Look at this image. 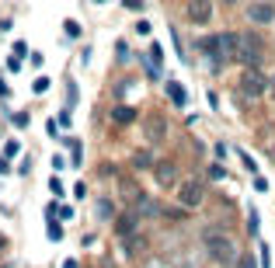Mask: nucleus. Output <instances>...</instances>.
I'll return each instance as SVG.
<instances>
[{"label":"nucleus","instance_id":"nucleus-23","mask_svg":"<svg viewBox=\"0 0 275 268\" xmlns=\"http://www.w3.org/2000/svg\"><path fill=\"white\" fill-rule=\"evenodd\" d=\"M219 4H223V7H230V4H237V0H219Z\"/></svg>","mask_w":275,"mask_h":268},{"label":"nucleus","instance_id":"nucleus-24","mask_svg":"<svg viewBox=\"0 0 275 268\" xmlns=\"http://www.w3.org/2000/svg\"><path fill=\"white\" fill-rule=\"evenodd\" d=\"M63 268H77V261H66V265H63Z\"/></svg>","mask_w":275,"mask_h":268},{"label":"nucleus","instance_id":"nucleus-2","mask_svg":"<svg viewBox=\"0 0 275 268\" xmlns=\"http://www.w3.org/2000/svg\"><path fill=\"white\" fill-rule=\"evenodd\" d=\"M206 251H209V258H213V261H219L223 268L237 265V248H234V240H230L227 233L206 230Z\"/></svg>","mask_w":275,"mask_h":268},{"label":"nucleus","instance_id":"nucleus-1","mask_svg":"<svg viewBox=\"0 0 275 268\" xmlns=\"http://www.w3.org/2000/svg\"><path fill=\"white\" fill-rule=\"evenodd\" d=\"M237 45H240V35L237 32H219L213 38H202L198 42V53H206L216 66H223V63H234L237 59Z\"/></svg>","mask_w":275,"mask_h":268},{"label":"nucleus","instance_id":"nucleus-20","mask_svg":"<svg viewBox=\"0 0 275 268\" xmlns=\"http://www.w3.org/2000/svg\"><path fill=\"white\" fill-rule=\"evenodd\" d=\"M240 157H244V167H247V171H255V174H258V164H255V160H251L247 153H240Z\"/></svg>","mask_w":275,"mask_h":268},{"label":"nucleus","instance_id":"nucleus-13","mask_svg":"<svg viewBox=\"0 0 275 268\" xmlns=\"http://www.w3.org/2000/svg\"><path fill=\"white\" fill-rule=\"evenodd\" d=\"M136 209H146V216H157L160 212V206L154 202V199H146V195H139L136 199Z\"/></svg>","mask_w":275,"mask_h":268},{"label":"nucleus","instance_id":"nucleus-19","mask_svg":"<svg viewBox=\"0 0 275 268\" xmlns=\"http://www.w3.org/2000/svg\"><path fill=\"white\" fill-rule=\"evenodd\" d=\"M209 178H213V181H219V178H227V171H223V167H219V164H216V167L209 171Z\"/></svg>","mask_w":275,"mask_h":268},{"label":"nucleus","instance_id":"nucleus-16","mask_svg":"<svg viewBox=\"0 0 275 268\" xmlns=\"http://www.w3.org/2000/svg\"><path fill=\"white\" fill-rule=\"evenodd\" d=\"M66 35H70V38L80 35V25H77V21H66Z\"/></svg>","mask_w":275,"mask_h":268},{"label":"nucleus","instance_id":"nucleus-27","mask_svg":"<svg viewBox=\"0 0 275 268\" xmlns=\"http://www.w3.org/2000/svg\"><path fill=\"white\" fill-rule=\"evenodd\" d=\"M98 4H105V0H98Z\"/></svg>","mask_w":275,"mask_h":268},{"label":"nucleus","instance_id":"nucleus-7","mask_svg":"<svg viewBox=\"0 0 275 268\" xmlns=\"http://www.w3.org/2000/svg\"><path fill=\"white\" fill-rule=\"evenodd\" d=\"M154 174H157V185H164V188H167V185H181V181H178V164L174 160H157V164H154Z\"/></svg>","mask_w":275,"mask_h":268},{"label":"nucleus","instance_id":"nucleus-8","mask_svg":"<svg viewBox=\"0 0 275 268\" xmlns=\"http://www.w3.org/2000/svg\"><path fill=\"white\" fill-rule=\"evenodd\" d=\"M247 18L255 21V25H272L275 21V7L268 4V0H258V4L247 7Z\"/></svg>","mask_w":275,"mask_h":268},{"label":"nucleus","instance_id":"nucleus-15","mask_svg":"<svg viewBox=\"0 0 275 268\" xmlns=\"http://www.w3.org/2000/svg\"><path fill=\"white\" fill-rule=\"evenodd\" d=\"M49 188H53V195H56V199H63V181H59V178H53V181H49Z\"/></svg>","mask_w":275,"mask_h":268},{"label":"nucleus","instance_id":"nucleus-3","mask_svg":"<svg viewBox=\"0 0 275 268\" xmlns=\"http://www.w3.org/2000/svg\"><path fill=\"white\" fill-rule=\"evenodd\" d=\"M237 87H240V94H244V98L258 101V98L268 91V80H265V74H261L258 66H247V70L240 74V80H237Z\"/></svg>","mask_w":275,"mask_h":268},{"label":"nucleus","instance_id":"nucleus-10","mask_svg":"<svg viewBox=\"0 0 275 268\" xmlns=\"http://www.w3.org/2000/svg\"><path fill=\"white\" fill-rule=\"evenodd\" d=\"M112 122H118V126H133V122H136V112H133L129 105H115V108H112Z\"/></svg>","mask_w":275,"mask_h":268},{"label":"nucleus","instance_id":"nucleus-12","mask_svg":"<svg viewBox=\"0 0 275 268\" xmlns=\"http://www.w3.org/2000/svg\"><path fill=\"white\" fill-rule=\"evenodd\" d=\"M133 167H136V171H146V167H154L150 153H146V150H136V153H133Z\"/></svg>","mask_w":275,"mask_h":268},{"label":"nucleus","instance_id":"nucleus-18","mask_svg":"<svg viewBox=\"0 0 275 268\" xmlns=\"http://www.w3.org/2000/svg\"><path fill=\"white\" fill-rule=\"evenodd\" d=\"M35 91H39V94L42 91H49V77H39V80H35Z\"/></svg>","mask_w":275,"mask_h":268},{"label":"nucleus","instance_id":"nucleus-9","mask_svg":"<svg viewBox=\"0 0 275 268\" xmlns=\"http://www.w3.org/2000/svg\"><path fill=\"white\" fill-rule=\"evenodd\" d=\"M139 230V212H126V216H118L115 220V233L118 237H133Z\"/></svg>","mask_w":275,"mask_h":268},{"label":"nucleus","instance_id":"nucleus-22","mask_svg":"<svg viewBox=\"0 0 275 268\" xmlns=\"http://www.w3.org/2000/svg\"><path fill=\"white\" fill-rule=\"evenodd\" d=\"M126 7L129 11H143V0H126Z\"/></svg>","mask_w":275,"mask_h":268},{"label":"nucleus","instance_id":"nucleus-21","mask_svg":"<svg viewBox=\"0 0 275 268\" xmlns=\"http://www.w3.org/2000/svg\"><path fill=\"white\" fill-rule=\"evenodd\" d=\"M28 53V42H14V56H24Z\"/></svg>","mask_w":275,"mask_h":268},{"label":"nucleus","instance_id":"nucleus-26","mask_svg":"<svg viewBox=\"0 0 275 268\" xmlns=\"http://www.w3.org/2000/svg\"><path fill=\"white\" fill-rule=\"evenodd\" d=\"M0 248H4V237H0Z\"/></svg>","mask_w":275,"mask_h":268},{"label":"nucleus","instance_id":"nucleus-17","mask_svg":"<svg viewBox=\"0 0 275 268\" xmlns=\"http://www.w3.org/2000/svg\"><path fill=\"white\" fill-rule=\"evenodd\" d=\"M237 268H258V265H255V258L247 254V258H237Z\"/></svg>","mask_w":275,"mask_h":268},{"label":"nucleus","instance_id":"nucleus-4","mask_svg":"<svg viewBox=\"0 0 275 268\" xmlns=\"http://www.w3.org/2000/svg\"><path fill=\"white\" fill-rule=\"evenodd\" d=\"M265 56V49H261V38L258 35H240V45H237V63H244V66H258Z\"/></svg>","mask_w":275,"mask_h":268},{"label":"nucleus","instance_id":"nucleus-14","mask_svg":"<svg viewBox=\"0 0 275 268\" xmlns=\"http://www.w3.org/2000/svg\"><path fill=\"white\" fill-rule=\"evenodd\" d=\"M49 240H63V227L53 223V220H49Z\"/></svg>","mask_w":275,"mask_h":268},{"label":"nucleus","instance_id":"nucleus-5","mask_svg":"<svg viewBox=\"0 0 275 268\" xmlns=\"http://www.w3.org/2000/svg\"><path fill=\"white\" fill-rule=\"evenodd\" d=\"M202 199H206V188H202L198 181H181V185H178V202H181V209H198Z\"/></svg>","mask_w":275,"mask_h":268},{"label":"nucleus","instance_id":"nucleus-6","mask_svg":"<svg viewBox=\"0 0 275 268\" xmlns=\"http://www.w3.org/2000/svg\"><path fill=\"white\" fill-rule=\"evenodd\" d=\"M188 21L192 25H209L213 21V0H188Z\"/></svg>","mask_w":275,"mask_h":268},{"label":"nucleus","instance_id":"nucleus-11","mask_svg":"<svg viewBox=\"0 0 275 268\" xmlns=\"http://www.w3.org/2000/svg\"><path fill=\"white\" fill-rule=\"evenodd\" d=\"M167 94H171V105H178V108L185 105V87L178 80H167Z\"/></svg>","mask_w":275,"mask_h":268},{"label":"nucleus","instance_id":"nucleus-25","mask_svg":"<svg viewBox=\"0 0 275 268\" xmlns=\"http://www.w3.org/2000/svg\"><path fill=\"white\" fill-rule=\"evenodd\" d=\"M272 94H275V80H272Z\"/></svg>","mask_w":275,"mask_h":268},{"label":"nucleus","instance_id":"nucleus-28","mask_svg":"<svg viewBox=\"0 0 275 268\" xmlns=\"http://www.w3.org/2000/svg\"><path fill=\"white\" fill-rule=\"evenodd\" d=\"M268 4H272V0H268Z\"/></svg>","mask_w":275,"mask_h":268}]
</instances>
